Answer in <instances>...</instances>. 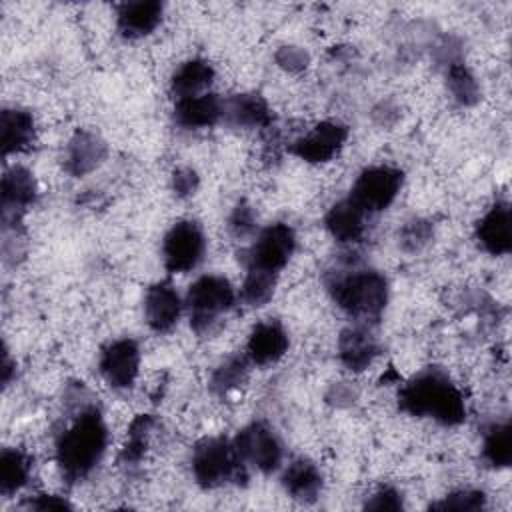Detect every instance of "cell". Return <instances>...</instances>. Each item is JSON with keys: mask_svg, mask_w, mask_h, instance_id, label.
Segmentation results:
<instances>
[{"mask_svg": "<svg viewBox=\"0 0 512 512\" xmlns=\"http://www.w3.org/2000/svg\"><path fill=\"white\" fill-rule=\"evenodd\" d=\"M108 448V426L94 402H80L54 438V460L68 484L84 482L102 462Z\"/></svg>", "mask_w": 512, "mask_h": 512, "instance_id": "1", "label": "cell"}, {"mask_svg": "<svg viewBox=\"0 0 512 512\" xmlns=\"http://www.w3.org/2000/svg\"><path fill=\"white\" fill-rule=\"evenodd\" d=\"M324 288L332 304L360 324H374L388 306V278L370 266H336L326 272Z\"/></svg>", "mask_w": 512, "mask_h": 512, "instance_id": "2", "label": "cell"}, {"mask_svg": "<svg viewBox=\"0 0 512 512\" xmlns=\"http://www.w3.org/2000/svg\"><path fill=\"white\" fill-rule=\"evenodd\" d=\"M398 408L414 418H428L440 426H460L466 420V398L442 368H424L398 390Z\"/></svg>", "mask_w": 512, "mask_h": 512, "instance_id": "3", "label": "cell"}, {"mask_svg": "<svg viewBox=\"0 0 512 512\" xmlns=\"http://www.w3.org/2000/svg\"><path fill=\"white\" fill-rule=\"evenodd\" d=\"M194 482L202 490H216L228 484H244L248 466L238 456L234 442L224 436H206L198 440L190 454Z\"/></svg>", "mask_w": 512, "mask_h": 512, "instance_id": "4", "label": "cell"}, {"mask_svg": "<svg viewBox=\"0 0 512 512\" xmlns=\"http://www.w3.org/2000/svg\"><path fill=\"white\" fill-rule=\"evenodd\" d=\"M238 300L234 284L220 274H204L198 276L186 296H184V308L188 310L190 328L196 334L212 332V328L218 324L220 316L230 312Z\"/></svg>", "mask_w": 512, "mask_h": 512, "instance_id": "5", "label": "cell"}, {"mask_svg": "<svg viewBox=\"0 0 512 512\" xmlns=\"http://www.w3.org/2000/svg\"><path fill=\"white\" fill-rule=\"evenodd\" d=\"M296 250V232L288 222H272L256 232L252 244L242 254L246 270H256L272 276L288 266Z\"/></svg>", "mask_w": 512, "mask_h": 512, "instance_id": "6", "label": "cell"}, {"mask_svg": "<svg viewBox=\"0 0 512 512\" xmlns=\"http://www.w3.org/2000/svg\"><path fill=\"white\" fill-rule=\"evenodd\" d=\"M404 184V172L390 164H376L364 168L352 188L348 198L368 216L388 210L398 198Z\"/></svg>", "mask_w": 512, "mask_h": 512, "instance_id": "7", "label": "cell"}, {"mask_svg": "<svg viewBox=\"0 0 512 512\" xmlns=\"http://www.w3.org/2000/svg\"><path fill=\"white\" fill-rule=\"evenodd\" d=\"M232 442L242 462L262 474H274L284 462V444L276 430L264 420L242 426Z\"/></svg>", "mask_w": 512, "mask_h": 512, "instance_id": "8", "label": "cell"}, {"mask_svg": "<svg viewBox=\"0 0 512 512\" xmlns=\"http://www.w3.org/2000/svg\"><path fill=\"white\" fill-rule=\"evenodd\" d=\"M206 252V236L196 220L174 222L162 238V262L168 274H186L194 270Z\"/></svg>", "mask_w": 512, "mask_h": 512, "instance_id": "9", "label": "cell"}, {"mask_svg": "<svg viewBox=\"0 0 512 512\" xmlns=\"http://www.w3.org/2000/svg\"><path fill=\"white\" fill-rule=\"evenodd\" d=\"M0 210H2V228L4 234L18 232L22 226L24 214L38 200V184L34 174L24 166H10L4 170L0 186Z\"/></svg>", "mask_w": 512, "mask_h": 512, "instance_id": "10", "label": "cell"}, {"mask_svg": "<svg viewBox=\"0 0 512 512\" xmlns=\"http://www.w3.org/2000/svg\"><path fill=\"white\" fill-rule=\"evenodd\" d=\"M348 136L350 130L340 120H322L298 136L288 150L306 164H326L342 152Z\"/></svg>", "mask_w": 512, "mask_h": 512, "instance_id": "11", "label": "cell"}, {"mask_svg": "<svg viewBox=\"0 0 512 512\" xmlns=\"http://www.w3.org/2000/svg\"><path fill=\"white\" fill-rule=\"evenodd\" d=\"M140 346L134 338L108 342L98 356V372L112 390H130L140 374Z\"/></svg>", "mask_w": 512, "mask_h": 512, "instance_id": "12", "label": "cell"}, {"mask_svg": "<svg viewBox=\"0 0 512 512\" xmlns=\"http://www.w3.org/2000/svg\"><path fill=\"white\" fill-rule=\"evenodd\" d=\"M142 308L148 328L156 334H168L182 316L184 300L168 280H158L146 288Z\"/></svg>", "mask_w": 512, "mask_h": 512, "instance_id": "13", "label": "cell"}, {"mask_svg": "<svg viewBox=\"0 0 512 512\" xmlns=\"http://www.w3.org/2000/svg\"><path fill=\"white\" fill-rule=\"evenodd\" d=\"M474 238L490 256H506L512 250V210L508 200H496L476 222Z\"/></svg>", "mask_w": 512, "mask_h": 512, "instance_id": "14", "label": "cell"}, {"mask_svg": "<svg viewBox=\"0 0 512 512\" xmlns=\"http://www.w3.org/2000/svg\"><path fill=\"white\" fill-rule=\"evenodd\" d=\"M290 348V336L284 324L276 318L258 322L246 340V356L252 366H272L280 362Z\"/></svg>", "mask_w": 512, "mask_h": 512, "instance_id": "15", "label": "cell"}, {"mask_svg": "<svg viewBox=\"0 0 512 512\" xmlns=\"http://www.w3.org/2000/svg\"><path fill=\"white\" fill-rule=\"evenodd\" d=\"M336 354L346 370L360 374L374 364L380 354V344L368 324L356 322L340 332Z\"/></svg>", "mask_w": 512, "mask_h": 512, "instance_id": "16", "label": "cell"}, {"mask_svg": "<svg viewBox=\"0 0 512 512\" xmlns=\"http://www.w3.org/2000/svg\"><path fill=\"white\" fill-rule=\"evenodd\" d=\"M272 108L256 92H240L224 98L222 122L240 130H262L272 126Z\"/></svg>", "mask_w": 512, "mask_h": 512, "instance_id": "17", "label": "cell"}, {"mask_svg": "<svg viewBox=\"0 0 512 512\" xmlns=\"http://www.w3.org/2000/svg\"><path fill=\"white\" fill-rule=\"evenodd\" d=\"M164 18V4L158 0H132L116 8V30L126 40L150 36Z\"/></svg>", "mask_w": 512, "mask_h": 512, "instance_id": "18", "label": "cell"}, {"mask_svg": "<svg viewBox=\"0 0 512 512\" xmlns=\"http://www.w3.org/2000/svg\"><path fill=\"white\" fill-rule=\"evenodd\" d=\"M108 156V144L90 130H76L64 150V170L74 176L94 172Z\"/></svg>", "mask_w": 512, "mask_h": 512, "instance_id": "19", "label": "cell"}, {"mask_svg": "<svg viewBox=\"0 0 512 512\" xmlns=\"http://www.w3.org/2000/svg\"><path fill=\"white\" fill-rule=\"evenodd\" d=\"M222 110L224 98L214 92H206L200 96L174 100L172 120L184 130H202L222 122Z\"/></svg>", "mask_w": 512, "mask_h": 512, "instance_id": "20", "label": "cell"}, {"mask_svg": "<svg viewBox=\"0 0 512 512\" xmlns=\"http://www.w3.org/2000/svg\"><path fill=\"white\" fill-rule=\"evenodd\" d=\"M280 484L284 492L302 504H312L320 498L324 488V476L316 462L306 456L294 458L282 472Z\"/></svg>", "mask_w": 512, "mask_h": 512, "instance_id": "21", "label": "cell"}, {"mask_svg": "<svg viewBox=\"0 0 512 512\" xmlns=\"http://www.w3.org/2000/svg\"><path fill=\"white\" fill-rule=\"evenodd\" d=\"M370 216L362 212L348 196L334 202L324 214V228L338 244H358L366 236V220Z\"/></svg>", "mask_w": 512, "mask_h": 512, "instance_id": "22", "label": "cell"}, {"mask_svg": "<svg viewBox=\"0 0 512 512\" xmlns=\"http://www.w3.org/2000/svg\"><path fill=\"white\" fill-rule=\"evenodd\" d=\"M0 140L4 156L26 152L36 140V120L26 108L12 106L0 114Z\"/></svg>", "mask_w": 512, "mask_h": 512, "instance_id": "23", "label": "cell"}, {"mask_svg": "<svg viewBox=\"0 0 512 512\" xmlns=\"http://www.w3.org/2000/svg\"><path fill=\"white\" fill-rule=\"evenodd\" d=\"M216 78V70L206 58H188L176 66L170 76V94L174 100L206 94Z\"/></svg>", "mask_w": 512, "mask_h": 512, "instance_id": "24", "label": "cell"}, {"mask_svg": "<svg viewBox=\"0 0 512 512\" xmlns=\"http://www.w3.org/2000/svg\"><path fill=\"white\" fill-rule=\"evenodd\" d=\"M32 456L16 446H6L0 452V494L14 496L28 486L32 476Z\"/></svg>", "mask_w": 512, "mask_h": 512, "instance_id": "25", "label": "cell"}, {"mask_svg": "<svg viewBox=\"0 0 512 512\" xmlns=\"http://www.w3.org/2000/svg\"><path fill=\"white\" fill-rule=\"evenodd\" d=\"M482 460L494 468L502 470L512 464V426L508 420L492 422L482 434Z\"/></svg>", "mask_w": 512, "mask_h": 512, "instance_id": "26", "label": "cell"}, {"mask_svg": "<svg viewBox=\"0 0 512 512\" xmlns=\"http://www.w3.org/2000/svg\"><path fill=\"white\" fill-rule=\"evenodd\" d=\"M250 360L246 354H230L226 356L210 374V390L216 396H228L230 392L242 388V384L248 380L250 372Z\"/></svg>", "mask_w": 512, "mask_h": 512, "instance_id": "27", "label": "cell"}, {"mask_svg": "<svg viewBox=\"0 0 512 512\" xmlns=\"http://www.w3.org/2000/svg\"><path fill=\"white\" fill-rule=\"evenodd\" d=\"M446 66V86L458 106H474L480 100V84L472 70L462 60H452Z\"/></svg>", "mask_w": 512, "mask_h": 512, "instance_id": "28", "label": "cell"}, {"mask_svg": "<svg viewBox=\"0 0 512 512\" xmlns=\"http://www.w3.org/2000/svg\"><path fill=\"white\" fill-rule=\"evenodd\" d=\"M154 424H156V418L152 414H138L130 422L126 442L120 450V462L124 466H138L144 460Z\"/></svg>", "mask_w": 512, "mask_h": 512, "instance_id": "29", "label": "cell"}, {"mask_svg": "<svg viewBox=\"0 0 512 512\" xmlns=\"http://www.w3.org/2000/svg\"><path fill=\"white\" fill-rule=\"evenodd\" d=\"M276 282H278V276L256 272V270H246L244 282L240 286L242 302L252 308H260V306L268 304L276 292Z\"/></svg>", "mask_w": 512, "mask_h": 512, "instance_id": "30", "label": "cell"}, {"mask_svg": "<svg viewBox=\"0 0 512 512\" xmlns=\"http://www.w3.org/2000/svg\"><path fill=\"white\" fill-rule=\"evenodd\" d=\"M486 494L478 488H458L430 504V510H456V512H478L486 508Z\"/></svg>", "mask_w": 512, "mask_h": 512, "instance_id": "31", "label": "cell"}, {"mask_svg": "<svg viewBox=\"0 0 512 512\" xmlns=\"http://www.w3.org/2000/svg\"><path fill=\"white\" fill-rule=\"evenodd\" d=\"M434 236V226L426 218H412L398 230V246L408 252H420Z\"/></svg>", "mask_w": 512, "mask_h": 512, "instance_id": "32", "label": "cell"}, {"mask_svg": "<svg viewBox=\"0 0 512 512\" xmlns=\"http://www.w3.org/2000/svg\"><path fill=\"white\" fill-rule=\"evenodd\" d=\"M256 230H258V218L252 204H248L246 200H238L228 214V232L236 240H246V238H252Z\"/></svg>", "mask_w": 512, "mask_h": 512, "instance_id": "33", "label": "cell"}, {"mask_svg": "<svg viewBox=\"0 0 512 512\" xmlns=\"http://www.w3.org/2000/svg\"><path fill=\"white\" fill-rule=\"evenodd\" d=\"M274 60H276V64H278L282 70L296 74V72H302V70L308 68V64H310V54H308L304 48H300V46L284 44V46H280V48L276 50Z\"/></svg>", "mask_w": 512, "mask_h": 512, "instance_id": "34", "label": "cell"}, {"mask_svg": "<svg viewBox=\"0 0 512 512\" xmlns=\"http://www.w3.org/2000/svg\"><path fill=\"white\" fill-rule=\"evenodd\" d=\"M198 186H200V176L190 166H180L170 176V190L180 200H186V198L194 196Z\"/></svg>", "mask_w": 512, "mask_h": 512, "instance_id": "35", "label": "cell"}, {"mask_svg": "<svg viewBox=\"0 0 512 512\" xmlns=\"http://www.w3.org/2000/svg\"><path fill=\"white\" fill-rule=\"evenodd\" d=\"M366 510H402L404 508V494L390 486L384 484L380 488H376V492L364 502Z\"/></svg>", "mask_w": 512, "mask_h": 512, "instance_id": "36", "label": "cell"}, {"mask_svg": "<svg viewBox=\"0 0 512 512\" xmlns=\"http://www.w3.org/2000/svg\"><path fill=\"white\" fill-rule=\"evenodd\" d=\"M26 510H40V512H48V510H72V504L64 498V496H56V494H36L32 498H28L24 502Z\"/></svg>", "mask_w": 512, "mask_h": 512, "instance_id": "37", "label": "cell"}, {"mask_svg": "<svg viewBox=\"0 0 512 512\" xmlns=\"http://www.w3.org/2000/svg\"><path fill=\"white\" fill-rule=\"evenodd\" d=\"M356 398H358V392H356V390H354L350 384H346V382L334 384V386L330 388L328 396H326V400H328L330 404L338 406V408L354 404V400H356Z\"/></svg>", "mask_w": 512, "mask_h": 512, "instance_id": "38", "label": "cell"}, {"mask_svg": "<svg viewBox=\"0 0 512 512\" xmlns=\"http://www.w3.org/2000/svg\"><path fill=\"white\" fill-rule=\"evenodd\" d=\"M12 370H14V364H12L10 356H8V350H4V362H2V382H4V386H8Z\"/></svg>", "mask_w": 512, "mask_h": 512, "instance_id": "39", "label": "cell"}]
</instances>
